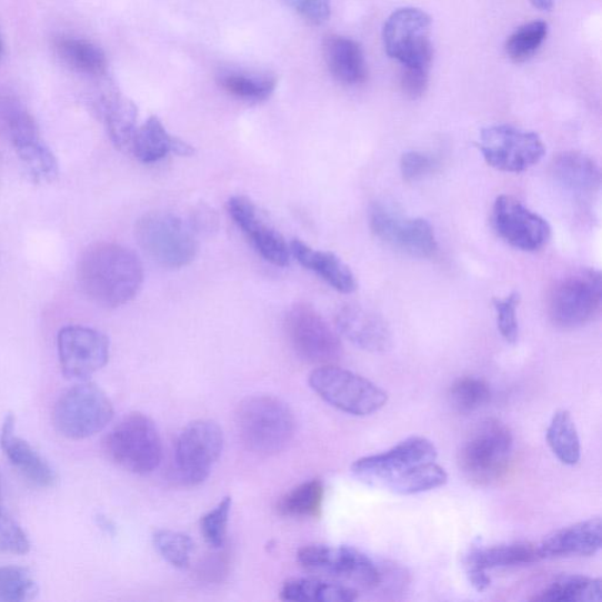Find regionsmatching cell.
Returning <instances> with one entry per match:
<instances>
[{
  "mask_svg": "<svg viewBox=\"0 0 602 602\" xmlns=\"http://www.w3.org/2000/svg\"><path fill=\"white\" fill-rule=\"evenodd\" d=\"M437 456L430 439L411 437L384 453L358 459L351 471L368 486L400 495L419 494L448 483V473L435 463Z\"/></svg>",
  "mask_w": 602,
  "mask_h": 602,
  "instance_id": "6da1fadb",
  "label": "cell"
},
{
  "mask_svg": "<svg viewBox=\"0 0 602 602\" xmlns=\"http://www.w3.org/2000/svg\"><path fill=\"white\" fill-rule=\"evenodd\" d=\"M78 280L94 304L117 309L130 303L142 289L144 268L132 250L116 243H98L80 257Z\"/></svg>",
  "mask_w": 602,
  "mask_h": 602,
  "instance_id": "7a4b0ae2",
  "label": "cell"
},
{
  "mask_svg": "<svg viewBox=\"0 0 602 602\" xmlns=\"http://www.w3.org/2000/svg\"><path fill=\"white\" fill-rule=\"evenodd\" d=\"M235 427L240 440L250 451L268 456L284 451L291 443L295 419L283 400L253 395L239 404Z\"/></svg>",
  "mask_w": 602,
  "mask_h": 602,
  "instance_id": "3957f363",
  "label": "cell"
},
{
  "mask_svg": "<svg viewBox=\"0 0 602 602\" xmlns=\"http://www.w3.org/2000/svg\"><path fill=\"white\" fill-rule=\"evenodd\" d=\"M511 430L498 419H486L465 439L458 453L459 469L471 483L488 486L503 478L513 452Z\"/></svg>",
  "mask_w": 602,
  "mask_h": 602,
  "instance_id": "277c9868",
  "label": "cell"
},
{
  "mask_svg": "<svg viewBox=\"0 0 602 602\" xmlns=\"http://www.w3.org/2000/svg\"><path fill=\"white\" fill-rule=\"evenodd\" d=\"M103 443L113 463L131 473L147 475L162 463V438L153 421L143 413H130L120 419Z\"/></svg>",
  "mask_w": 602,
  "mask_h": 602,
  "instance_id": "5b68a950",
  "label": "cell"
},
{
  "mask_svg": "<svg viewBox=\"0 0 602 602\" xmlns=\"http://www.w3.org/2000/svg\"><path fill=\"white\" fill-rule=\"evenodd\" d=\"M137 243L159 265L182 269L198 252L195 233L177 215L152 212L140 218L134 229Z\"/></svg>",
  "mask_w": 602,
  "mask_h": 602,
  "instance_id": "8992f818",
  "label": "cell"
},
{
  "mask_svg": "<svg viewBox=\"0 0 602 602\" xmlns=\"http://www.w3.org/2000/svg\"><path fill=\"white\" fill-rule=\"evenodd\" d=\"M311 389L334 409L355 417L377 413L389 395L369 379L334 365L315 369L309 378Z\"/></svg>",
  "mask_w": 602,
  "mask_h": 602,
  "instance_id": "52a82bcc",
  "label": "cell"
},
{
  "mask_svg": "<svg viewBox=\"0 0 602 602\" xmlns=\"http://www.w3.org/2000/svg\"><path fill=\"white\" fill-rule=\"evenodd\" d=\"M113 414V405L104 391L84 380L59 397L53 424L63 437L83 440L102 432Z\"/></svg>",
  "mask_w": 602,
  "mask_h": 602,
  "instance_id": "ba28073f",
  "label": "cell"
},
{
  "mask_svg": "<svg viewBox=\"0 0 602 602\" xmlns=\"http://www.w3.org/2000/svg\"><path fill=\"white\" fill-rule=\"evenodd\" d=\"M284 327L292 350L305 363L333 365L343 355L337 332L309 304L298 303L290 308Z\"/></svg>",
  "mask_w": 602,
  "mask_h": 602,
  "instance_id": "9c48e42d",
  "label": "cell"
},
{
  "mask_svg": "<svg viewBox=\"0 0 602 602\" xmlns=\"http://www.w3.org/2000/svg\"><path fill=\"white\" fill-rule=\"evenodd\" d=\"M224 449L223 430L212 420H195L179 434L175 470L189 486L203 484Z\"/></svg>",
  "mask_w": 602,
  "mask_h": 602,
  "instance_id": "30bf717a",
  "label": "cell"
},
{
  "mask_svg": "<svg viewBox=\"0 0 602 602\" xmlns=\"http://www.w3.org/2000/svg\"><path fill=\"white\" fill-rule=\"evenodd\" d=\"M601 303V273L585 270L561 280L551 294L549 313L555 327L573 330L589 324Z\"/></svg>",
  "mask_w": 602,
  "mask_h": 602,
  "instance_id": "8fae6325",
  "label": "cell"
},
{
  "mask_svg": "<svg viewBox=\"0 0 602 602\" xmlns=\"http://www.w3.org/2000/svg\"><path fill=\"white\" fill-rule=\"evenodd\" d=\"M431 17L423 10L404 8L394 11L383 30L387 53L403 68L431 69Z\"/></svg>",
  "mask_w": 602,
  "mask_h": 602,
  "instance_id": "7c38bea8",
  "label": "cell"
},
{
  "mask_svg": "<svg viewBox=\"0 0 602 602\" xmlns=\"http://www.w3.org/2000/svg\"><path fill=\"white\" fill-rule=\"evenodd\" d=\"M478 147L491 168L508 173L528 171L546 153L539 134L510 126L484 129L480 133Z\"/></svg>",
  "mask_w": 602,
  "mask_h": 602,
  "instance_id": "4fadbf2b",
  "label": "cell"
},
{
  "mask_svg": "<svg viewBox=\"0 0 602 602\" xmlns=\"http://www.w3.org/2000/svg\"><path fill=\"white\" fill-rule=\"evenodd\" d=\"M305 570L347 581L364 590H378L381 566L370 556L348 546L310 545L298 551Z\"/></svg>",
  "mask_w": 602,
  "mask_h": 602,
  "instance_id": "5bb4252c",
  "label": "cell"
},
{
  "mask_svg": "<svg viewBox=\"0 0 602 602\" xmlns=\"http://www.w3.org/2000/svg\"><path fill=\"white\" fill-rule=\"evenodd\" d=\"M370 227L377 238L411 257L430 258L438 250L434 230L427 219L404 217L390 205L372 207Z\"/></svg>",
  "mask_w": 602,
  "mask_h": 602,
  "instance_id": "9a60e30c",
  "label": "cell"
},
{
  "mask_svg": "<svg viewBox=\"0 0 602 602\" xmlns=\"http://www.w3.org/2000/svg\"><path fill=\"white\" fill-rule=\"evenodd\" d=\"M58 355L63 374L69 379L84 381L109 361L110 341L94 329L72 325L63 328L57 339Z\"/></svg>",
  "mask_w": 602,
  "mask_h": 602,
  "instance_id": "2e32d148",
  "label": "cell"
},
{
  "mask_svg": "<svg viewBox=\"0 0 602 602\" xmlns=\"http://www.w3.org/2000/svg\"><path fill=\"white\" fill-rule=\"evenodd\" d=\"M492 222L499 237L521 251H539L549 243L551 238L548 220L510 195L496 198Z\"/></svg>",
  "mask_w": 602,
  "mask_h": 602,
  "instance_id": "e0dca14e",
  "label": "cell"
},
{
  "mask_svg": "<svg viewBox=\"0 0 602 602\" xmlns=\"http://www.w3.org/2000/svg\"><path fill=\"white\" fill-rule=\"evenodd\" d=\"M228 211L238 228L243 231L267 262L279 268L290 264L291 251L284 237L268 222L249 197H231Z\"/></svg>",
  "mask_w": 602,
  "mask_h": 602,
  "instance_id": "ac0fdd59",
  "label": "cell"
},
{
  "mask_svg": "<svg viewBox=\"0 0 602 602\" xmlns=\"http://www.w3.org/2000/svg\"><path fill=\"white\" fill-rule=\"evenodd\" d=\"M338 332L360 350L385 353L393 345V337L387 320L360 305H345L337 312Z\"/></svg>",
  "mask_w": 602,
  "mask_h": 602,
  "instance_id": "d6986e66",
  "label": "cell"
},
{
  "mask_svg": "<svg viewBox=\"0 0 602 602\" xmlns=\"http://www.w3.org/2000/svg\"><path fill=\"white\" fill-rule=\"evenodd\" d=\"M602 546V523L600 518L580 521L559 530L538 545L540 559L592 556Z\"/></svg>",
  "mask_w": 602,
  "mask_h": 602,
  "instance_id": "ffe728a7",
  "label": "cell"
},
{
  "mask_svg": "<svg viewBox=\"0 0 602 602\" xmlns=\"http://www.w3.org/2000/svg\"><path fill=\"white\" fill-rule=\"evenodd\" d=\"M14 429L16 418L9 413L0 433V447L10 463L36 486L43 489L54 486L57 483L54 470L26 440L14 434Z\"/></svg>",
  "mask_w": 602,
  "mask_h": 602,
  "instance_id": "44dd1931",
  "label": "cell"
},
{
  "mask_svg": "<svg viewBox=\"0 0 602 602\" xmlns=\"http://www.w3.org/2000/svg\"><path fill=\"white\" fill-rule=\"evenodd\" d=\"M290 251L301 267L314 272L335 291L350 294L357 290L353 272L334 253L314 250L299 239L293 240Z\"/></svg>",
  "mask_w": 602,
  "mask_h": 602,
  "instance_id": "7402d4cb",
  "label": "cell"
},
{
  "mask_svg": "<svg viewBox=\"0 0 602 602\" xmlns=\"http://www.w3.org/2000/svg\"><path fill=\"white\" fill-rule=\"evenodd\" d=\"M324 56L328 68L344 86H360L368 78V64L363 49L355 40L343 36H330L324 42Z\"/></svg>",
  "mask_w": 602,
  "mask_h": 602,
  "instance_id": "603a6c76",
  "label": "cell"
},
{
  "mask_svg": "<svg viewBox=\"0 0 602 602\" xmlns=\"http://www.w3.org/2000/svg\"><path fill=\"white\" fill-rule=\"evenodd\" d=\"M556 182L578 195H590L600 189L601 173L594 160L580 152L559 154L552 165Z\"/></svg>",
  "mask_w": 602,
  "mask_h": 602,
  "instance_id": "cb8c5ba5",
  "label": "cell"
},
{
  "mask_svg": "<svg viewBox=\"0 0 602 602\" xmlns=\"http://www.w3.org/2000/svg\"><path fill=\"white\" fill-rule=\"evenodd\" d=\"M541 560L538 545L512 543L491 548H475L465 559L466 570L488 572L495 569L526 566Z\"/></svg>",
  "mask_w": 602,
  "mask_h": 602,
  "instance_id": "d4e9b609",
  "label": "cell"
},
{
  "mask_svg": "<svg viewBox=\"0 0 602 602\" xmlns=\"http://www.w3.org/2000/svg\"><path fill=\"white\" fill-rule=\"evenodd\" d=\"M358 591L335 581L315 578H294L287 581L280 598L294 602H351L358 599Z\"/></svg>",
  "mask_w": 602,
  "mask_h": 602,
  "instance_id": "484cf974",
  "label": "cell"
},
{
  "mask_svg": "<svg viewBox=\"0 0 602 602\" xmlns=\"http://www.w3.org/2000/svg\"><path fill=\"white\" fill-rule=\"evenodd\" d=\"M102 114L111 142L120 151H130L137 132L138 109L130 99L111 96L104 99Z\"/></svg>",
  "mask_w": 602,
  "mask_h": 602,
  "instance_id": "4316f807",
  "label": "cell"
},
{
  "mask_svg": "<svg viewBox=\"0 0 602 602\" xmlns=\"http://www.w3.org/2000/svg\"><path fill=\"white\" fill-rule=\"evenodd\" d=\"M54 48L59 58L77 72L102 76L108 70L106 52L88 40L64 37L57 40Z\"/></svg>",
  "mask_w": 602,
  "mask_h": 602,
  "instance_id": "83f0119b",
  "label": "cell"
},
{
  "mask_svg": "<svg viewBox=\"0 0 602 602\" xmlns=\"http://www.w3.org/2000/svg\"><path fill=\"white\" fill-rule=\"evenodd\" d=\"M174 140L160 119L152 116L137 129L130 151L140 163L153 164L173 152Z\"/></svg>",
  "mask_w": 602,
  "mask_h": 602,
  "instance_id": "f1b7e54d",
  "label": "cell"
},
{
  "mask_svg": "<svg viewBox=\"0 0 602 602\" xmlns=\"http://www.w3.org/2000/svg\"><path fill=\"white\" fill-rule=\"evenodd\" d=\"M602 584L600 579L585 575L560 576L540 591L532 601L540 602H593L601 601Z\"/></svg>",
  "mask_w": 602,
  "mask_h": 602,
  "instance_id": "f546056e",
  "label": "cell"
},
{
  "mask_svg": "<svg viewBox=\"0 0 602 602\" xmlns=\"http://www.w3.org/2000/svg\"><path fill=\"white\" fill-rule=\"evenodd\" d=\"M218 84L243 102L263 103L274 93L277 80L271 76L227 71L218 76Z\"/></svg>",
  "mask_w": 602,
  "mask_h": 602,
  "instance_id": "4dcf8cb0",
  "label": "cell"
},
{
  "mask_svg": "<svg viewBox=\"0 0 602 602\" xmlns=\"http://www.w3.org/2000/svg\"><path fill=\"white\" fill-rule=\"evenodd\" d=\"M553 454L568 466H574L581 458V444L574 420L569 411L554 413L546 433Z\"/></svg>",
  "mask_w": 602,
  "mask_h": 602,
  "instance_id": "1f68e13d",
  "label": "cell"
},
{
  "mask_svg": "<svg viewBox=\"0 0 602 602\" xmlns=\"http://www.w3.org/2000/svg\"><path fill=\"white\" fill-rule=\"evenodd\" d=\"M324 494V485L320 480L308 481L280 498L277 511L289 518H317L323 508Z\"/></svg>",
  "mask_w": 602,
  "mask_h": 602,
  "instance_id": "d6a6232c",
  "label": "cell"
},
{
  "mask_svg": "<svg viewBox=\"0 0 602 602\" xmlns=\"http://www.w3.org/2000/svg\"><path fill=\"white\" fill-rule=\"evenodd\" d=\"M549 34L545 22H532L516 29L508 39L505 51L512 62L525 63L544 44Z\"/></svg>",
  "mask_w": 602,
  "mask_h": 602,
  "instance_id": "836d02e7",
  "label": "cell"
},
{
  "mask_svg": "<svg viewBox=\"0 0 602 602\" xmlns=\"http://www.w3.org/2000/svg\"><path fill=\"white\" fill-rule=\"evenodd\" d=\"M449 398L456 412L469 414L489 403L491 390L483 379L464 377L454 381Z\"/></svg>",
  "mask_w": 602,
  "mask_h": 602,
  "instance_id": "e575fe53",
  "label": "cell"
},
{
  "mask_svg": "<svg viewBox=\"0 0 602 602\" xmlns=\"http://www.w3.org/2000/svg\"><path fill=\"white\" fill-rule=\"evenodd\" d=\"M2 119L16 151L42 140L36 120L23 107L7 104L2 110Z\"/></svg>",
  "mask_w": 602,
  "mask_h": 602,
  "instance_id": "d590c367",
  "label": "cell"
},
{
  "mask_svg": "<svg viewBox=\"0 0 602 602\" xmlns=\"http://www.w3.org/2000/svg\"><path fill=\"white\" fill-rule=\"evenodd\" d=\"M152 539L155 550L170 565L180 570L190 566L193 541L188 534L159 530L154 532Z\"/></svg>",
  "mask_w": 602,
  "mask_h": 602,
  "instance_id": "8d00e7d4",
  "label": "cell"
},
{
  "mask_svg": "<svg viewBox=\"0 0 602 602\" xmlns=\"http://www.w3.org/2000/svg\"><path fill=\"white\" fill-rule=\"evenodd\" d=\"M38 183H51L58 175V162L43 140L16 151Z\"/></svg>",
  "mask_w": 602,
  "mask_h": 602,
  "instance_id": "74e56055",
  "label": "cell"
},
{
  "mask_svg": "<svg viewBox=\"0 0 602 602\" xmlns=\"http://www.w3.org/2000/svg\"><path fill=\"white\" fill-rule=\"evenodd\" d=\"M37 594V583L28 570L16 566H0V601H30Z\"/></svg>",
  "mask_w": 602,
  "mask_h": 602,
  "instance_id": "f35d334b",
  "label": "cell"
},
{
  "mask_svg": "<svg viewBox=\"0 0 602 602\" xmlns=\"http://www.w3.org/2000/svg\"><path fill=\"white\" fill-rule=\"evenodd\" d=\"M231 509L232 498L225 496L200 520V532H202L207 544L214 550L225 546Z\"/></svg>",
  "mask_w": 602,
  "mask_h": 602,
  "instance_id": "ab89813d",
  "label": "cell"
},
{
  "mask_svg": "<svg viewBox=\"0 0 602 602\" xmlns=\"http://www.w3.org/2000/svg\"><path fill=\"white\" fill-rule=\"evenodd\" d=\"M31 550L30 540L17 521L0 509V552L24 555Z\"/></svg>",
  "mask_w": 602,
  "mask_h": 602,
  "instance_id": "60d3db41",
  "label": "cell"
},
{
  "mask_svg": "<svg viewBox=\"0 0 602 602\" xmlns=\"http://www.w3.org/2000/svg\"><path fill=\"white\" fill-rule=\"evenodd\" d=\"M520 301L518 292H512L505 299H494L493 305L496 314L498 330L508 343H516L519 324L516 310Z\"/></svg>",
  "mask_w": 602,
  "mask_h": 602,
  "instance_id": "b9f144b4",
  "label": "cell"
},
{
  "mask_svg": "<svg viewBox=\"0 0 602 602\" xmlns=\"http://www.w3.org/2000/svg\"><path fill=\"white\" fill-rule=\"evenodd\" d=\"M437 167V158L424 152L410 151L400 159V171L407 182H417V180L432 173Z\"/></svg>",
  "mask_w": 602,
  "mask_h": 602,
  "instance_id": "7bdbcfd3",
  "label": "cell"
},
{
  "mask_svg": "<svg viewBox=\"0 0 602 602\" xmlns=\"http://www.w3.org/2000/svg\"><path fill=\"white\" fill-rule=\"evenodd\" d=\"M285 3L313 26L327 23L331 16V0H285Z\"/></svg>",
  "mask_w": 602,
  "mask_h": 602,
  "instance_id": "ee69618b",
  "label": "cell"
},
{
  "mask_svg": "<svg viewBox=\"0 0 602 602\" xmlns=\"http://www.w3.org/2000/svg\"><path fill=\"white\" fill-rule=\"evenodd\" d=\"M429 74L430 69L428 68H403L401 89L411 99L420 98L428 90Z\"/></svg>",
  "mask_w": 602,
  "mask_h": 602,
  "instance_id": "f6af8a7d",
  "label": "cell"
},
{
  "mask_svg": "<svg viewBox=\"0 0 602 602\" xmlns=\"http://www.w3.org/2000/svg\"><path fill=\"white\" fill-rule=\"evenodd\" d=\"M190 227L195 234L212 235L219 229V218L208 205H199L191 215Z\"/></svg>",
  "mask_w": 602,
  "mask_h": 602,
  "instance_id": "bcb514c9",
  "label": "cell"
},
{
  "mask_svg": "<svg viewBox=\"0 0 602 602\" xmlns=\"http://www.w3.org/2000/svg\"><path fill=\"white\" fill-rule=\"evenodd\" d=\"M468 576H469L471 585L478 592H484L491 585V579L488 575V572L478 571V570H469L468 571Z\"/></svg>",
  "mask_w": 602,
  "mask_h": 602,
  "instance_id": "7dc6e473",
  "label": "cell"
},
{
  "mask_svg": "<svg viewBox=\"0 0 602 602\" xmlns=\"http://www.w3.org/2000/svg\"><path fill=\"white\" fill-rule=\"evenodd\" d=\"M530 2L541 11H551L554 7V0H530Z\"/></svg>",
  "mask_w": 602,
  "mask_h": 602,
  "instance_id": "c3c4849f",
  "label": "cell"
},
{
  "mask_svg": "<svg viewBox=\"0 0 602 602\" xmlns=\"http://www.w3.org/2000/svg\"><path fill=\"white\" fill-rule=\"evenodd\" d=\"M98 525L102 528L103 530H106L108 533H112L114 530L111 521L107 516H103V515L98 516Z\"/></svg>",
  "mask_w": 602,
  "mask_h": 602,
  "instance_id": "681fc988",
  "label": "cell"
},
{
  "mask_svg": "<svg viewBox=\"0 0 602 602\" xmlns=\"http://www.w3.org/2000/svg\"><path fill=\"white\" fill-rule=\"evenodd\" d=\"M4 56V42L2 36H0V60H2Z\"/></svg>",
  "mask_w": 602,
  "mask_h": 602,
  "instance_id": "f907efd6",
  "label": "cell"
}]
</instances>
